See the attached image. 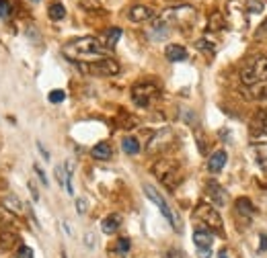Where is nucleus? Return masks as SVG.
I'll list each match as a JSON object with an SVG mask.
<instances>
[{"instance_id":"obj_42","label":"nucleus","mask_w":267,"mask_h":258,"mask_svg":"<svg viewBox=\"0 0 267 258\" xmlns=\"http://www.w3.org/2000/svg\"><path fill=\"white\" fill-rule=\"evenodd\" d=\"M33 2H37V0H33Z\"/></svg>"},{"instance_id":"obj_20","label":"nucleus","mask_w":267,"mask_h":258,"mask_svg":"<svg viewBox=\"0 0 267 258\" xmlns=\"http://www.w3.org/2000/svg\"><path fill=\"white\" fill-rule=\"evenodd\" d=\"M236 211L249 220V217H253V213H255V207L246 197H243V199H236Z\"/></svg>"},{"instance_id":"obj_28","label":"nucleus","mask_w":267,"mask_h":258,"mask_svg":"<svg viewBox=\"0 0 267 258\" xmlns=\"http://www.w3.org/2000/svg\"><path fill=\"white\" fill-rule=\"evenodd\" d=\"M54 172H56L58 183L66 186V176H68V170H66V168H64V166H56V170H54Z\"/></svg>"},{"instance_id":"obj_31","label":"nucleus","mask_w":267,"mask_h":258,"mask_svg":"<svg viewBox=\"0 0 267 258\" xmlns=\"http://www.w3.org/2000/svg\"><path fill=\"white\" fill-rule=\"evenodd\" d=\"M19 258H33V250L29 246H21L19 248Z\"/></svg>"},{"instance_id":"obj_27","label":"nucleus","mask_w":267,"mask_h":258,"mask_svg":"<svg viewBox=\"0 0 267 258\" xmlns=\"http://www.w3.org/2000/svg\"><path fill=\"white\" fill-rule=\"evenodd\" d=\"M115 250L120 256H125L127 252H130V240H127V238H120L117 244H115Z\"/></svg>"},{"instance_id":"obj_33","label":"nucleus","mask_w":267,"mask_h":258,"mask_svg":"<svg viewBox=\"0 0 267 258\" xmlns=\"http://www.w3.org/2000/svg\"><path fill=\"white\" fill-rule=\"evenodd\" d=\"M76 211L81 213V215L86 213V201L84 199H76Z\"/></svg>"},{"instance_id":"obj_30","label":"nucleus","mask_w":267,"mask_h":258,"mask_svg":"<svg viewBox=\"0 0 267 258\" xmlns=\"http://www.w3.org/2000/svg\"><path fill=\"white\" fill-rule=\"evenodd\" d=\"M197 47L200 49H205V52H214V43L212 41H207V39H200V41H197Z\"/></svg>"},{"instance_id":"obj_26","label":"nucleus","mask_w":267,"mask_h":258,"mask_svg":"<svg viewBox=\"0 0 267 258\" xmlns=\"http://www.w3.org/2000/svg\"><path fill=\"white\" fill-rule=\"evenodd\" d=\"M11 15H13L11 0H0V18H11Z\"/></svg>"},{"instance_id":"obj_18","label":"nucleus","mask_w":267,"mask_h":258,"mask_svg":"<svg viewBox=\"0 0 267 258\" xmlns=\"http://www.w3.org/2000/svg\"><path fill=\"white\" fill-rule=\"evenodd\" d=\"M91 154H93V158L95 160H109L111 158V146L107 144V142H101V144H97L93 150H91Z\"/></svg>"},{"instance_id":"obj_5","label":"nucleus","mask_w":267,"mask_h":258,"mask_svg":"<svg viewBox=\"0 0 267 258\" xmlns=\"http://www.w3.org/2000/svg\"><path fill=\"white\" fill-rule=\"evenodd\" d=\"M158 94H161V91H158V86L152 84V82H140V84H136L132 88V98H134V103L138 107H150L152 101H156Z\"/></svg>"},{"instance_id":"obj_38","label":"nucleus","mask_w":267,"mask_h":258,"mask_svg":"<svg viewBox=\"0 0 267 258\" xmlns=\"http://www.w3.org/2000/svg\"><path fill=\"white\" fill-rule=\"evenodd\" d=\"M29 191H31V195H33V201H37L39 199V193H37V188H35L33 183H29Z\"/></svg>"},{"instance_id":"obj_23","label":"nucleus","mask_w":267,"mask_h":258,"mask_svg":"<svg viewBox=\"0 0 267 258\" xmlns=\"http://www.w3.org/2000/svg\"><path fill=\"white\" fill-rule=\"evenodd\" d=\"M169 23H164L163 18H158V21L152 25V37L154 39H163V37H166V33H169Z\"/></svg>"},{"instance_id":"obj_11","label":"nucleus","mask_w":267,"mask_h":258,"mask_svg":"<svg viewBox=\"0 0 267 258\" xmlns=\"http://www.w3.org/2000/svg\"><path fill=\"white\" fill-rule=\"evenodd\" d=\"M0 225H4L6 230H13V227H21V220L8 207H0Z\"/></svg>"},{"instance_id":"obj_1","label":"nucleus","mask_w":267,"mask_h":258,"mask_svg":"<svg viewBox=\"0 0 267 258\" xmlns=\"http://www.w3.org/2000/svg\"><path fill=\"white\" fill-rule=\"evenodd\" d=\"M62 54L74 64H88V62H97V59L107 57V49L95 37H81L66 43Z\"/></svg>"},{"instance_id":"obj_6","label":"nucleus","mask_w":267,"mask_h":258,"mask_svg":"<svg viewBox=\"0 0 267 258\" xmlns=\"http://www.w3.org/2000/svg\"><path fill=\"white\" fill-rule=\"evenodd\" d=\"M154 172H156V176L163 181V184H164L166 188H175L177 184L181 183L179 168H177V164H175V162L161 160L158 164H154Z\"/></svg>"},{"instance_id":"obj_15","label":"nucleus","mask_w":267,"mask_h":258,"mask_svg":"<svg viewBox=\"0 0 267 258\" xmlns=\"http://www.w3.org/2000/svg\"><path fill=\"white\" fill-rule=\"evenodd\" d=\"M164 55H166V59H169V62H183V59L187 57V49H185L183 45L171 43V45H166Z\"/></svg>"},{"instance_id":"obj_21","label":"nucleus","mask_w":267,"mask_h":258,"mask_svg":"<svg viewBox=\"0 0 267 258\" xmlns=\"http://www.w3.org/2000/svg\"><path fill=\"white\" fill-rule=\"evenodd\" d=\"M120 37H122V29H120V27H111L109 31L105 33V47H107V49L115 47L117 41H120Z\"/></svg>"},{"instance_id":"obj_37","label":"nucleus","mask_w":267,"mask_h":258,"mask_svg":"<svg viewBox=\"0 0 267 258\" xmlns=\"http://www.w3.org/2000/svg\"><path fill=\"white\" fill-rule=\"evenodd\" d=\"M37 150L39 152H41V156H43V160H49V152L45 150V147H43V144L41 142H37Z\"/></svg>"},{"instance_id":"obj_4","label":"nucleus","mask_w":267,"mask_h":258,"mask_svg":"<svg viewBox=\"0 0 267 258\" xmlns=\"http://www.w3.org/2000/svg\"><path fill=\"white\" fill-rule=\"evenodd\" d=\"M76 66L82 74H91V76H115L120 72V64L113 57H103V59H97V62L76 64Z\"/></svg>"},{"instance_id":"obj_3","label":"nucleus","mask_w":267,"mask_h":258,"mask_svg":"<svg viewBox=\"0 0 267 258\" xmlns=\"http://www.w3.org/2000/svg\"><path fill=\"white\" fill-rule=\"evenodd\" d=\"M193 217L197 221H202L210 232H216V234H224V227H222V217L218 213V209H214L212 205H197L195 211H193Z\"/></svg>"},{"instance_id":"obj_25","label":"nucleus","mask_w":267,"mask_h":258,"mask_svg":"<svg viewBox=\"0 0 267 258\" xmlns=\"http://www.w3.org/2000/svg\"><path fill=\"white\" fill-rule=\"evenodd\" d=\"M4 203H6V207H8V209H11V211H15V213H19V211H23V203H21V201H19V199H17V197H13V195H8Z\"/></svg>"},{"instance_id":"obj_10","label":"nucleus","mask_w":267,"mask_h":258,"mask_svg":"<svg viewBox=\"0 0 267 258\" xmlns=\"http://www.w3.org/2000/svg\"><path fill=\"white\" fill-rule=\"evenodd\" d=\"M154 17V11L152 8H148L144 4H138V6H132L130 13H127V18H130L132 23H144V21H150Z\"/></svg>"},{"instance_id":"obj_13","label":"nucleus","mask_w":267,"mask_h":258,"mask_svg":"<svg viewBox=\"0 0 267 258\" xmlns=\"http://www.w3.org/2000/svg\"><path fill=\"white\" fill-rule=\"evenodd\" d=\"M226 160H228V156H226V152L224 150H218V152H214L212 156H210V160H207V170L210 172H220L222 168H224V164H226Z\"/></svg>"},{"instance_id":"obj_35","label":"nucleus","mask_w":267,"mask_h":258,"mask_svg":"<svg viewBox=\"0 0 267 258\" xmlns=\"http://www.w3.org/2000/svg\"><path fill=\"white\" fill-rule=\"evenodd\" d=\"M164 258H183V252L181 250H169L164 254Z\"/></svg>"},{"instance_id":"obj_22","label":"nucleus","mask_w":267,"mask_h":258,"mask_svg":"<svg viewBox=\"0 0 267 258\" xmlns=\"http://www.w3.org/2000/svg\"><path fill=\"white\" fill-rule=\"evenodd\" d=\"M66 17V8L62 2H52L49 4V18L52 21H62V18Z\"/></svg>"},{"instance_id":"obj_14","label":"nucleus","mask_w":267,"mask_h":258,"mask_svg":"<svg viewBox=\"0 0 267 258\" xmlns=\"http://www.w3.org/2000/svg\"><path fill=\"white\" fill-rule=\"evenodd\" d=\"M120 225H122V217L117 213H111L101 221V230H103V234L111 236V234H115L117 230H120Z\"/></svg>"},{"instance_id":"obj_29","label":"nucleus","mask_w":267,"mask_h":258,"mask_svg":"<svg viewBox=\"0 0 267 258\" xmlns=\"http://www.w3.org/2000/svg\"><path fill=\"white\" fill-rule=\"evenodd\" d=\"M47 98H49V103H62L66 98V92L64 91H52Z\"/></svg>"},{"instance_id":"obj_8","label":"nucleus","mask_w":267,"mask_h":258,"mask_svg":"<svg viewBox=\"0 0 267 258\" xmlns=\"http://www.w3.org/2000/svg\"><path fill=\"white\" fill-rule=\"evenodd\" d=\"M251 137L257 142H265L267 140V113L261 111V113H257L253 117V121H251Z\"/></svg>"},{"instance_id":"obj_32","label":"nucleus","mask_w":267,"mask_h":258,"mask_svg":"<svg viewBox=\"0 0 267 258\" xmlns=\"http://www.w3.org/2000/svg\"><path fill=\"white\" fill-rule=\"evenodd\" d=\"M84 244H86V248H95V244H97V238H95V234H93V232H88V234L84 236Z\"/></svg>"},{"instance_id":"obj_7","label":"nucleus","mask_w":267,"mask_h":258,"mask_svg":"<svg viewBox=\"0 0 267 258\" xmlns=\"http://www.w3.org/2000/svg\"><path fill=\"white\" fill-rule=\"evenodd\" d=\"M144 193H146V197L150 199L158 209H161V213L164 215V220L169 221L175 230H177V221H175V215H173V211H171V207H169V203H166L164 199H163V195L156 191V188L152 186V184H144Z\"/></svg>"},{"instance_id":"obj_16","label":"nucleus","mask_w":267,"mask_h":258,"mask_svg":"<svg viewBox=\"0 0 267 258\" xmlns=\"http://www.w3.org/2000/svg\"><path fill=\"white\" fill-rule=\"evenodd\" d=\"M207 197H210V199L216 205H220V207L226 203V191L218 183H210V184H207Z\"/></svg>"},{"instance_id":"obj_39","label":"nucleus","mask_w":267,"mask_h":258,"mask_svg":"<svg viewBox=\"0 0 267 258\" xmlns=\"http://www.w3.org/2000/svg\"><path fill=\"white\" fill-rule=\"evenodd\" d=\"M259 250H261V252L267 250V236H265V234H261V246H259Z\"/></svg>"},{"instance_id":"obj_41","label":"nucleus","mask_w":267,"mask_h":258,"mask_svg":"<svg viewBox=\"0 0 267 258\" xmlns=\"http://www.w3.org/2000/svg\"><path fill=\"white\" fill-rule=\"evenodd\" d=\"M265 33H267V21L261 25V33H259V35H265Z\"/></svg>"},{"instance_id":"obj_12","label":"nucleus","mask_w":267,"mask_h":258,"mask_svg":"<svg viewBox=\"0 0 267 258\" xmlns=\"http://www.w3.org/2000/svg\"><path fill=\"white\" fill-rule=\"evenodd\" d=\"M193 242L197 248H212L214 242V234L207 230V227H197L193 232Z\"/></svg>"},{"instance_id":"obj_34","label":"nucleus","mask_w":267,"mask_h":258,"mask_svg":"<svg viewBox=\"0 0 267 258\" xmlns=\"http://www.w3.org/2000/svg\"><path fill=\"white\" fill-rule=\"evenodd\" d=\"M33 168H35V174H37V176H39V181H41V183H43V184H45V186H47V178H45V172H43V170H41V168H39V164H35V166H33Z\"/></svg>"},{"instance_id":"obj_17","label":"nucleus","mask_w":267,"mask_h":258,"mask_svg":"<svg viewBox=\"0 0 267 258\" xmlns=\"http://www.w3.org/2000/svg\"><path fill=\"white\" fill-rule=\"evenodd\" d=\"M253 152H255V158H257V164L267 172V142L253 144Z\"/></svg>"},{"instance_id":"obj_9","label":"nucleus","mask_w":267,"mask_h":258,"mask_svg":"<svg viewBox=\"0 0 267 258\" xmlns=\"http://www.w3.org/2000/svg\"><path fill=\"white\" fill-rule=\"evenodd\" d=\"M173 131L171 129H161L152 140H150V146H148V152L154 154V152H163L164 147H169L171 146V140H173Z\"/></svg>"},{"instance_id":"obj_36","label":"nucleus","mask_w":267,"mask_h":258,"mask_svg":"<svg viewBox=\"0 0 267 258\" xmlns=\"http://www.w3.org/2000/svg\"><path fill=\"white\" fill-rule=\"evenodd\" d=\"M200 250V258H210L212 256V248H197Z\"/></svg>"},{"instance_id":"obj_19","label":"nucleus","mask_w":267,"mask_h":258,"mask_svg":"<svg viewBox=\"0 0 267 258\" xmlns=\"http://www.w3.org/2000/svg\"><path fill=\"white\" fill-rule=\"evenodd\" d=\"M19 242V236L13 230H6V232H0V248L4 250H13Z\"/></svg>"},{"instance_id":"obj_2","label":"nucleus","mask_w":267,"mask_h":258,"mask_svg":"<svg viewBox=\"0 0 267 258\" xmlns=\"http://www.w3.org/2000/svg\"><path fill=\"white\" fill-rule=\"evenodd\" d=\"M241 80L246 86H257L261 82H267V55L259 54L246 59V64L241 70Z\"/></svg>"},{"instance_id":"obj_24","label":"nucleus","mask_w":267,"mask_h":258,"mask_svg":"<svg viewBox=\"0 0 267 258\" xmlns=\"http://www.w3.org/2000/svg\"><path fill=\"white\" fill-rule=\"evenodd\" d=\"M122 147H123V152L130 154V156H134V154L140 152V144H138L136 137H125V140L122 142Z\"/></svg>"},{"instance_id":"obj_40","label":"nucleus","mask_w":267,"mask_h":258,"mask_svg":"<svg viewBox=\"0 0 267 258\" xmlns=\"http://www.w3.org/2000/svg\"><path fill=\"white\" fill-rule=\"evenodd\" d=\"M218 258H230V256H228V252H226V250H220V252H218Z\"/></svg>"}]
</instances>
